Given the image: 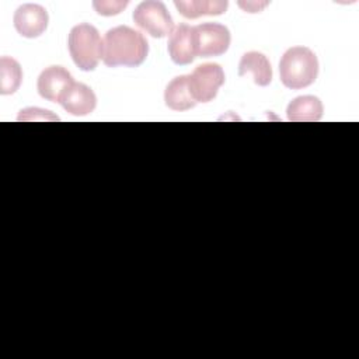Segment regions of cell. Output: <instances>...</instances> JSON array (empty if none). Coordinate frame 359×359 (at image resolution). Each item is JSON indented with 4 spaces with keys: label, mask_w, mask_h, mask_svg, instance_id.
<instances>
[{
    "label": "cell",
    "mask_w": 359,
    "mask_h": 359,
    "mask_svg": "<svg viewBox=\"0 0 359 359\" xmlns=\"http://www.w3.org/2000/svg\"><path fill=\"white\" fill-rule=\"evenodd\" d=\"M22 81V70L20 63L8 56L0 59V93L8 95L15 93Z\"/></svg>",
    "instance_id": "9a60e30c"
},
{
    "label": "cell",
    "mask_w": 359,
    "mask_h": 359,
    "mask_svg": "<svg viewBox=\"0 0 359 359\" xmlns=\"http://www.w3.org/2000/svg\"><path fill=\"white\" fill-rule=\"evenodd\" d=\"M189 74L172 79L164 91L165 105L174 111H187L196 105L189 91Z\"/></svg>",
    "instance_id": "7c38bea8"
},
{
    "label": "cell",
    "mask_w": 359,
    "mask_h": 359,
    "mask_svg": "<svg viewBox=\"0 0 359 359\" xmlns=\"http://www.w3.org/2000/svg\"><path fill=\"white\" fill-rule=\"evenodd\" d=\"M175 7L178 8L180 14L185 18H198L201 15H220L226 13L229 3L224 0L220 1H175Z\"/></svg>",
    "instance_id": "5bb4252c"
},
{
    "label": "cell",
    "mask_w": 359,
    "mask_h": 359,
    "mask_svg": "<svg viewBox=\"0 0 359 359\" xmlns=\"http://www.w3.org/2000/svg\"><path fill=\"white\" fill-rule=\"evenodd\" d=\"M128 6V1H94L93 7L100 15H116L119 14L125 7Z\"/></svg>",
    "instance_id": "2e32d148"
},
{
    "label": "cell",
    "mask_w": 359,
    "mask_h": 359,
    "mask_svg": "<svg viewBox=\"0 0 359 359\" xmlns=\"http://www.w3.org/2000/svg\"><path fill=\"white\" fill-rule=\"evenodd\" d=\"M279 74L287 88L300 90L309 87L318 74L317 56L307 46L289 48L279 62Z\"/></svg>",
    "instance_id": "7a4b0ae2"
},
{
    "label": "cell",
    "mask_w": 359,
    "mask_h": 359,
    "mask_svg": "<svg viewBox=\"0 0 359 359\" xmlns=\"http://www.w3.org/2000/svg\"><path fill=\"white\" fill-rule=\"evenodd\" d=\"M323 102L314 95H302L292 100L286 115L292 122H317L323 116Z\"/></svg>",
    "instance_id": "8fae6325"
},
{
    "label": "cell",
    "mask_w": 359,
    "mask_h": 359,
    "mask_svg": "<svg viewBox=\"0 0 359 359\" xmlns=\"http://www.w3.org/2000/svg\"><path fill=\"white\" fill-rule=\"evenodd\" d=\"M189 91L198 102L212 101L224 83V72L217 63H202L189 74Z\"/></svg>",
    "instance_id": "8992f818"
},
{
    "label": "cell",
    "mask_w": 359,
    "mask_h": 359,
    "mask_svg": "<svg viewBox=\"0 0 359 359\" xmlns=\"http://www.w3.org/2000/svg\"><path fill=\"white\" fill-rule=\"evenodd\" d=\"M252 73L254 83L257 86L265 87L272 80V67L269 60L261 52H247L243 55L238 63V74L245 76L247 73Z\"/></svg>",
    "instance_id": "4fadbf2b"
},
{
    "label": "cell",
    "mask_w": 359,
    "mask_h": 359,
    "mask_svg": "<svg viewBox=\"0 0 359 359\" xmlns=\"http://www.w3.org/2000/svg\"><path fill=\"white\" fill-rule=\"evenodd\" d=\"M195 55L201 57L220 56L230 46V31L217 22H203L194 27Z\"/></svg>",
    "instance_id": "5b68a950"
},
{
    "label": "cell",
    "mask_w": 359,
    "mask_h": 359,
    "mask_svg": "<svg viewBox=\"0 0 359 359\" xmlns=\"http://www.w3.org/2000/svg\"><path fill=\"white\" fill-rule=\"evenodd\" d=\"M133 21L153 38H164L174 31V22L163 1H142L133 11Z\"/></svg>",
    "instance_id": "277c9868"
},
{
    "label": "cell",
    "mask_w": 359,
    "mask_h": 359,
    "mask_svg": "<svg viewBox=\"0 0 359 359\" xmlns=\"http://www.w3.org/2000/svg\"><path fill=\"white\" fill-rule=\"evenodd\" d=\"M48 11L39 4H22L20 6L13 17L14 27L21 36L38 38L48 27Z\"/></svg>",
    "instance_id": "52a82bcc"
},
{
    "label": "cell",
    "mask_w": 359,
    "mask_h": 359,
    "mask_svg": "<svg viewBox=\"0 0 359 359\" xmlns=\"http://www.w3.org/2000/svg\"><path fill=\"white\" fill-rule=\"evenodd\" d=\"M32 119H48V121H57L56 115H52L49 111L38 109V108H27L22 109L18 115V121H32Z\"/></svg>",
    "instance_id": "e0dca14e"
},
{
    "label": "cell",
    "mask_w": 359,
    "mask_h": 359,
    "mask_svg": "<svg viewBox=\"0 0 359 359\" xmlns=\"http://www.w3.org/2000/svg\"><path fill=\"white\" fill-rule=\"evenodd\" d=\"M69 53L80 70L91 72L102 59V39L91 24L74 25L67 38Z\"/></svg>",
    "instance_id": "3957f363"
},
{
    "label": "cell",
    "mask_w": 359,
    "mask_h": 359,
    "mask_svg": "<svg viewBox=\"0 0 359 359\" xmlns=\"http://www.w3.org/2000/svg\"><path fill=\"white\" fill-rule=\"evenodd\" d=\"M73 83L74 80L72 74L65 67L50 66L42 70L39 74L36 88L42 98L52 102H59Z\"/></svg>",
    "instance_id": "ba28073f"
},
{
    "label": "cell",
    "mask_w": 359,
    "mask_h": 359,
    "mask_svg": "<svg viewBox=\"0 0 359 359\" xmlns=\"http://www.w3.org/2000/svg\"><path fill=\"white\" fill-rule=\"evenodd\" d=\"M59 104L69 114L76 116H84L94 111L97 105V97L88 86L74 81L72 87L65 93V95L60 98Z\"/></svg>",
    "instance_id": "30bf717a"
},
{
    "label": "cell",
    "mask_w": 359,
    "mask_h": 359,
    "mask_svg": "<svg viewBox=\"0 0 359 359\" xmlns=\"http://www.w3.org/2000/svg\"><path fill=\"white\" fill-rule=\"evenodd\" d=\"M149 53L146 38L130 27L119 25L108 29L102 39V62L108 67L142 65Z\"/></svg>",
    "instance_id": "6da1fadb"
},
{
    "label": "cell",
    "mask_w": 359,
    "mask_h": 359,
    "mask_svg": "<svg viewBox=\"0 0 359 359\" xmlns=\"http://www.w3.org/2000/svg\"><path fill=\"white\" fill-rule=\"evenodd\" d=\"M168 53L177 65H189L196 57L194 27L180 24L174 28L168 38Z\"/></svg>",
    "instance_id": "9c48e42d"
},
{
    "label": "cell",
    "mask_w": 359,
    "mask_h": 359,
    "mask_svg": "<svg viewBox=\"0 0 359 359\" xmlns=\"http://www.w3.org/2000/svg\"><path fill=\"white\" fill-rule=\"evenodd\" d=\"M268 3H262V4H259V3H238V6L240 7H243L245 11H248V13H258L262 7H265Z\"/></svg>",
    "instance_id": "ac0fdd59"
}]
</instances>
